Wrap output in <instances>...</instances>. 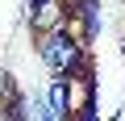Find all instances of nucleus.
<instances>
[{
	"mask_svg": "<svg viewBox=\"0 0 125 121\" xmlns=\"http://www.w3.org/2000/svg\"><path fill=\"white\" fill-rule=\"evenodd\" d=\"M0 121H29V96H13L9 104H0Z\"/></svg>",
	"mask_w": 125,
	"mask_h": 121,
	"instance_id": "7ed1b4c3",
	"label": "nucleus"
},
{
	"mask_svg": "<svg viewBox=\"0 0 125 121\" xmlns=\"http://www.w3.org/2000/svg\"><path fill=\"white\" fill-rule=\"evenodd\" d=\"M83 54H88V46H79L67 29L46 33V38L38 42V58L50 67V75H75V67L83 63Z\"/></svg>",
	"mask_w": 125,
	"mask_h": 121,
	"instance_id": "f257e3e1",
	"label": "nucleus"
},
{
	"mask_svg": "<svg viewBox=\"0 0 125 121\" xmlns=\"http://www.w3.org/2000/svg\"><path fill=\"white\" fill-rule=\"evenodd\" d=\"M46 104L58 121H71V79L67 75H54L50 88H46Z\"/></svg>",
	"mask_w": 125,
	"mask_h": 121,
	"instance_id": "f03ea898",
	"label": "nucleus"
}]
</instances>
